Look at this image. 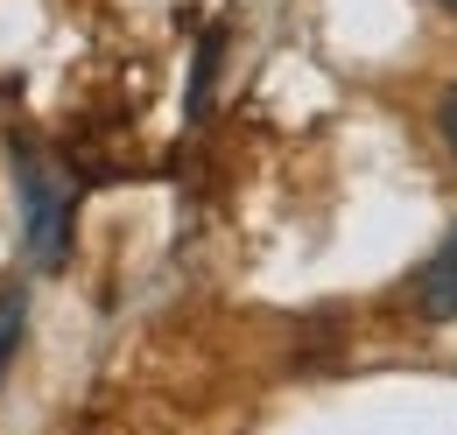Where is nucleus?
I'll use <instances>...</instances> for the list:
<instances>
[{
  "label": "nucleus",
  "instance_id": "obj_1",
  "mask_svg": "<svg viewBox=\"0 0 457 435\" xmlns=\"http://www.w3.org/2000/svg\"><path fill=\"white\" fill-rule=\"evenodd\" d=\"M14 197H21L29 260H36L43 274L63 267V260H71V211H78V197H71V183H63L29 141H14Z\"/></svg>",
  "mask_w": 457,
  "mask_h": 435
},
{
  "label": "nucleus",
  "instance_id": "obj_2",
  "mask_svg": "<svg viewBox=\"0 0 457 435\" xmlns=\"http://www.w3.org/2000/svg\"><path fill=\"white\" fill-rule=\"evenodd\" d=\"M408 309L422 324H457V218H451V232L436 239V253L408 274Z\"/></svg>",
  "mask_w": 457,
  "mask_h": 435
},
{
  "label": "nucleus",
  "instance_id": "obj_3",
  "mask_svg": "<svg viewBox=\"0 0 457 435\" xmlns=\"http://www.w3.org/2000/svg\"><path fill=\"white\" fill-rule=\"evenodd\" d=\"M21 337H29V288L21 281H0V380L14 373Z\"/></svg>",
  "mask_w": 457,
  "mask_h": 435
},
{
  "label": "nucleus",
  "instance_id": "obj_4",
  "mask_svg": "<svg viewBox=\"0 0 457 435\" xmlns=\"http://www.w3.org/2000/svg\"><path fill=\"white\" fill-rule=\"evenodd\" d=\"M212 78H219V29L204 36V50L190 63V119H204V106H212Z\"/></svg>",
  "mask_w": 457,
  "mask_h": 435
},
{
  "label": "nucleus",
  "instance_id": "obj_5",
  "mask_svg": "<svg viewBox=\"0 0 457 435\" xmlns=\"http://www.w3.org/2000/svg\"><path fill=\"white\" fill-rule=\"evenodd\" d=\"M436 141H444V148L457 155V85L444 92V99H436Z\"/></svg>",
  "mask_w": 457,
  "mask_h": 435
},
{
  "label": "nucleus",
  "instance_id": "obj_6",
  "mask_svg": "<svg viewBox=\"0 0 457 435\" xmlns=\"http://www.w3.org/2000/svg\"><path fill=\"white\" fill-rule=\"evenodd\" d=\"M436 7H451V14H457V0H436Z\"/></svg>",
  "mask_w": 457,
  "mask_h": 435
}]
</instances>
